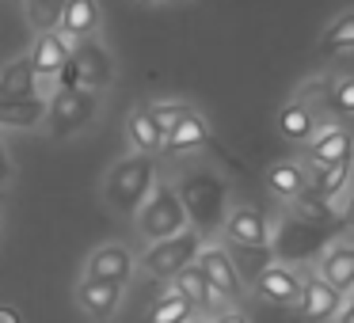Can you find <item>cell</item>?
I'll return each instance as SVG.
<instances>
[{"label": "cell", "mask_w": 354, "mask_h": 323, "mask_svg": "<svg viewBox=\"0 0 354 323\" xmlns=\"http://www.w3.org/2000/svg\"><path fill=\"white\" fill-rule=\"evenodd\" d=\"M77 300L92 320H111L122 304V285H111V282H92V277H80L77 285Z\"/></svg>", "instance_id": "cell-17"}, {"label": "cell", "mask_w": 354, "mask_h": 323, "mask_svg": "<svg viewBox=\"0 0 354 323\" xmlns=\"http://www.w3.org/2000/svg\"><path fill=\"white\" fill-rule=\"evenodd\" d=\"M354 50V12H343L335 23L324 31L320 39V54H339V57H351Z\"/></svg>", "instance_id": "cell-24"}, {"label": "cell", "mask_w": 354, "mask_h": 323, "mask_svg": "<svg viewBox=\"0 0 354 323\" xmlns=\"http://www.w3.org/2000/svg\"><path fill=\"white\" fill-rule=\"evenodd\" d=\"M274 126H278V133H282L290 145H308V141H313V133L320 130V122L313 118V110L301 107L297 99H290L282 110H278Z\"/></svg>", "instance_id": "cell-21"}, {"label": "cell", "mask_w": 354, "mask_h": 323, "mask_svg": "<svg viewBox=\"0 0 354 323\" xmlns=\"http://www.w3.org/2000/svg\"><path fill=\"white\" fill-rule=\"evenodd\" d=\"M31 95H39V77L27 57H16L0 69V99H31Z\"/></svg>", "instance_id": "cell-22"}, {"label": "cell", "mask_w": 354, "mask_h": 323, "mask_svg": "<svg viewBox=\"0 0 354 323\" xmlns=\"http://www.w3.org/2000/svg\"><path fill=\"white\" fill-rule=\"evenodd\" d=\"M133 266H138V259H133V251L126 244H103L88 255L84 277H92V282H111V285H122L126 289V282L133 277Z\"/></svg>", "instance_id": "cell-9"}, {"label": "cell", "mask_w": 354, "mask_h": 323, "mask_svg": "<svg viewBox=\"0 0 354 323\" xmlns=\"http://www.w3.org/2000/svg\"><path fill=\"white\" fill-rule=\"evenodd\" d=\"M0 323H24V315H19L12 304H0Z\"/></svg>", "instance_id": "cell-30"}, {"label": "cell", "mask_w": 354, "mask_h": 323, "mask_svg": "<svg viewBox=\"0 0 354 323\" xmlns=\"http://www.w3.org/2000/svg\"><path fill=\"white\" fill-rule=\"evenodd\" d=\"M141 4H160V0H141Z\"/></svg>", "instance_id": "cell-31"}, {"label": "cell", "mask_w": 354, "mask_h": 323, "mask_svg": "<svg viewBox=\"0 0 354 323\" xmlns=\"http://www.w3.org/2000/svg\"><path fill=\"white\" fill-rule=\"evenodd\" d=\"M263 183H267V190L274 194V198H282L293 206L297 198L308 194V171L301 160H282V164H274V168H267Z\"/></svg>", "instance_id": "cell-16"}, {"label": "cell", "mask_w": 354, "mask_h": 323, "mask_svg": "<svg viewBox=\"0 0 354 323\" xmlns=\"http://www.w3.org/2000/svg\"><path fill=\"white\" fill-rule=\"evenodd\" d=\"M46 122V99H0V130H39Z\"/></svg>", "instance_id": "cell-18"}, {"label": "cell", "mask_w": 354, "mask_h": 323, "mask_svg": "<svg viewBox=\"0 0 354 323\" xmlns=\"http://www.w3.org/2000/svg\"><path fill=\"white\" fill-rule=\"evenodd\" d=\"M206 141H209V122L202 118V110H194V115H187L171 133H164V148H160V153L183 156V153H194V148H202Z\"/></svg>", "instance_id": "cell-19"}, {"label": "cell", "mask_w": 354, "mask_h": 323, "mask_svg": "<svg viewBox=\"0 0 354 323\" xmlns=\"http://www.w3.org/2000/svg\"><path fill=\"white\" fill-rule=\"evenodd\" d=\"M149 115H153V122H156V130H160V133H171L187 115H194V107H191V103L164 99V103H149Z\"/></svg>", "instance_id": "cell-27"}, {"label": "cell", "mask_w": 354, "mask_h": 323, "mask_svg": "<svg viewBox=\"0 0 354 323\" xmlns=\"http://www.w3.org/2000/svg\"><path fill=\"white\" fill-rule=\"evenodd\" d=\"M171 289L179 293V297L187 300V304L194 308V312H221L225 308V300L214 293V285L202 277V270L198 266H187V270H179L176 277H171Z\"/></svg>", "instance_id": "cell-15"}, {"label": "cell", "mask_w": 354, "mask_h": 323, "mask_svg": "<svg viewBox=\"0 0 354 323\" xmlns=\"http://www.w3.org/2000/svg\"><path fill=\"white\" fill-rule=\"evenodd\" d=\"M69 50L73 46L57 31L35 35V46H31V54H27L35 77H39V80H57V77H62V69L69 65Z\"/></svg>", "instance_id": "cell-12"}, {"label": "cell", "mask_w": 354, "mask_h": 323, "mask_svg": "<svg viewBox=\"0 0 354 323\" xmlns=\"http://www.w3.org/2000/svg\"><path fill=\"white\" fill-rule=\"evenodd\" d=\"M225 236L232 247H255V251H270V221L255 206H232L225 209Z\"/></svg>", "instance_id": "cell-8"}, {"label": "cell", "mask_w": 354, "mask_h": 323, "mask_svg": "<svg viewBox=\"0 0 354 323\" xmlns=\"http://www.w3.org/2000/svg\"><path fill=\"white\" fill-rule=\"evenodd\" d=\"M145 323H194V308L187 304L176 289H168L153 308H149V320Z\"/></svg>", "instance_id": "cell-26"}, {"label": "cell", "mask_w": 354, "mask_h": 323, "mask_svg": "<svg viewBox=\"0 0 354 323\" xmlns=\"http://www.w3.org/2000/svg\"><path fill=\"white\" fill-rule=\"evenodd\" d=\"M95 110H100L95 95H88V92H73V88H57V92L46 99V122H50V133H54L57 141L69 137V133L84 130V126L92 122Z\"/></svg>", "instance_id": "cell-5"}, {"label": "cell", "mask_w": 354, "mask_h": 323, "mask_svg": "<svg viewBox=\"0 0 354 323\" xmlns=\"http://www.w3.org/2000/svg\"><path fill=\"white\" fill-rule=\"evenodd\" d=\"M214 323H252V320H248V315L240 312V308H221Z\"/></svg>", "instance_id": "cell-29"}, {"label": "cell", "mask_w": 354, "mask_h": 323, "mask_svg": "<svg viewBox=\"0 0 354 323\" xmlns=\"http://www.w3.org/2000/svg\"><path fill=\"white\" fill-rule=\"evenodd\" d=\"M198 251H202L198 232L187 228V232H179V236H171V239L149 244V251L141 255V270H145V274H153V277H160V282H171L179 270L194 266Z\"/></svg>", "instance_id": "cell-4"}, {"label": "cell", "mask_w": 354, "mask_h": 323, "mask_svg": "<svg viewBox=\"0 0 354 323\" xmlns=\"http://www.w3.org/2000/svg\"><path fill=\"white\" fill-rule=\"evenodd\" d=\"M126 141H130V148L138 156H153L164 148V133L156 130L149 107H133L130 115H126Z\"/></svg>", "instance_id": "cell-20"}, {"label": "cell", "mask_w": 354, "mask_h": 323, "mask_svg": "<svg viewBox=\"0 0 354 323\" xmlns=\"http://www.w3.org/2000/svg\"><path fill=\"white\" fill-rule=\"evenodd\" d=\"M187 228H191V221H187V213H183V202H179L176 186L156 179L149 198L141 202V209L133 213V232H138V239L160 244V239H171Z\"/></svg>", "instance_id": "cell-2"}, {"label": "cell", "mask_w": 354, "mask_h": 323, "mask_svg": "<svg viewBox=\"0 0 354 323\" xmlns=\"http://www.w3.org/2000/svg\"><path fill=\"white\" fill-rule=\"evenodd\" d=\"M100 0H65V12H62V23H57V35L65 42H88L95 39L100 31Z\"/></svg>", "instance_id": "cell-13"}, {"label": "cell", "mask_w": 354, "mask_h": 323, "mask_svg": "<svg viewBox=\"0 0 354 323\" xmlns=\"http://www.w3.org/2000/svg\"><path fill=\"white\" fill-rule=\"evenodd\" d=\"M316 274H320L324 282L339 293V297H346V293H351V285H354V247L346 244V239H335V244L320 255Z\"/></svg>", "instance_id": "cell-14"}, {"label": "cell", "mask_w": 354, "mask_h": 323, "mask_svg": "<svg viewBox=\"0 0 354 323\" xmlns=\"http://www.w3.org/2000/svg\"><path fill=\"white\" fill-rule=\"evenodd\" d=\"M305 171H308V198L324 202V206L351 183V164H339V168H305Z\"/></svg>", "instance_id": "cell-23"}, {"label": "cell", "mask_w": 354, "mask_h": 323, "mask_svg": "<svg viewBox=\"0 0 354 323\" xmlns=\"http://www.w3.org/2000/svg\"><path fill=\"white\" fill-rule=\"evenodd\" d=\"M115 80V61H111L107 46L95 39L88 42H73L69 50V65L62 69V77H57V88H73V92H103V88Z\"/></svg>", "instance_id": "cell-3"}, {"label": "cell", "mask_w": 354, "mask_h": 323, "mask_svg": "<svg viewBox=\"0 0 354 323\" xmlns=\"http://www.w3.org/2000/svg\"><path fill=\"white\" fill-rule=\"evenodd\" d=\"M160 179L156 171V156H122L118 164H111V171L103 175V202L111 213L118 217H133L141 209V202L149 198L153 183Z\"/></svg>", "instance_id": "cell-1"}, {"label": "cell", "mask_w": 354, "mask_h": 323, "mask_svg": "<svg viewBox=\"0 0 354 323\" xmlns=\"http://www.w3.org/2000/svg\"><path fill=\"white\" fill-rule=\"evenodd\" d=\"M346 297H339L320 274H305L301 277V297H297V315L305 323H328L331 315L339 312Z\"/></svg>", "instance_id": "cell-11"}, {"label": "cell", "mask_w": 354, "mask_h": 323, "mask_svg": "<svg viewBox=\"0 0 354 323\" xmlns=\"http://www.w3.org/2000/svg\"><path fill=\"white\" fill-rule=\"evenodd\" d=\"M305 168H339V164H351V130L339 122H324L313 133V141L301 153Z\"/></svg>", "instance_id": "cell-6"}, {"label": "cell", "mask_w": 354, "mask_h": 323, "mask_svg": "<svg viewBox=\"0 0 354 323\" xmlns=\"http://www.w3.org/2000/svg\"><path fill=\"white\" fill-rule=\"evenodd\" d=\"M255 293H259L267 304L278 308H293L301 297V274L286 262H267V266L255 274Z\"/></svg>", "instance_id": "cell-10"}, {"label": "cell", "mask_w": 354, "mask_h": 323, "mask_svg": "<svg viewBox=\"0 0 354 323\" xmlns=\"http://www.w3.org/2000/svg\"><path fill=\"white\" fill-rule=\"evenodd\" d=\"M62 12H65V0H24V16H27V23L35 27V35L57 31Z\"/></svg>", "instance_id": "cell-25"}, {"label": "cell", "mask_w": 354, "mask_h": 323, "mask_svg": "<svg viewBox=\"0 0 354 323\" xmlns=\"http://www.w3.org/2000/svg\"><path fill=\"white\" fill-rule=\"evenodd\" d=\"M12 175H16V168H12V156H8V145L0 141V186H8Z\"/></svg>", "instance_id": "cell-28"}, {"label": "cell", "mask_w": 354, "mask_h": 323, "mask_svg": "<svg viewBox=\"0 0 354 323\" xmlns=\"http://www.w3.org/2000/svg\"><path fill=\"white\" fill-rule=\"evenodd\" d=\"M194 266L202 270V277H206L209 285H214V293L229 304V300H240L244 297V282H240L236 266H232L229 251H225L221 244H209L198 251V259H194Z\"/></svg>", "instance_id": "cell-7"}]
</instances>
